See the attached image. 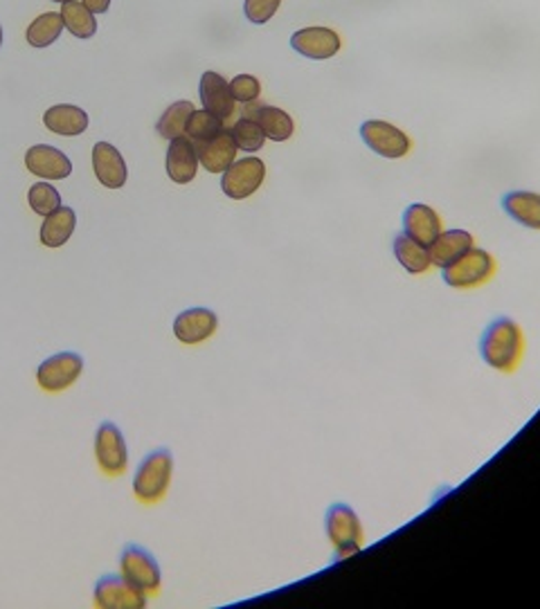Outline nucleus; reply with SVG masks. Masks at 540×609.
I'll return each instance as SVG.
<instances>
[{
  "label": "nucleus",
  "mask_w": 540,
  "mask_h": 609,
  "mask_svg": "<svg viewBox=\"0 0 540 609\" xmlns=\"http://www.w3.org/2000/svg\"><path fill=\"white\" fill-rule=\"evenodd\" d=\"M394 257L399 261V266L410 272V274H426L432 268L430 261V252L426 246L417 243L414 239H410L408 234H397L394 243H392Z\"/></svg>",
  "instance_id": "obj_24"
},
{
  "label": "nucleus",
  "mask_w": 540,
  "mask_h": 609,
  "mask_svg": "<svg viewBox=\"0 0 540 609\" xmlns=\"http://www.w3.org/2000/svg\"><path fill=\"white\" fill-rule=\"evenodd\" d=\"M471 248H476V239L469 230H443L434 243L428 248L430 261L437 268H446L464 257Z\"/></svg>",
  "instance_id": "obj_21"
},
{
  "label": "nucleus",
  "mask_w": 540,
  "mask_h": 609,
  "mask_svg": "<svg viewBox=\"0 0 540 609\" xmlns=\"http://www.w3.org/2000/svg\"><path fill=\"white\" fill-rule=\"evenodd\" d=\"M28 206L37 217H48L63 206V200L52 182L39 180L28 189Z\"/></svg>",
  "instance_id": "obj_29"
},
{
  "label": "nucleus",
  "mask_w": 540,
  "mask_h": 609,
  "mask_svg": "<svg viewBox=\"0 0 540 609\" xmlns=\"http://www.w3.org/2000/svg\"><path fill=\"white\" fill-rule=\"evenodd\" d=\"M480 356L491 369L516 373L524 356V333L520 325L511 318H496L482 333Z\"/></svg>",
  "instance_id": "obj_1"
},
{
  "label": "nucleus",
  "mask_w": 540,
  "mask_h": 609,
  "mask_svg": "<svg viewBox=\"0 0 540 609\" xmlns=\"http://www.w3.org/2000/svg\"><path fill=\"white\" fill-rule=\"evenodd\" d=\"M26 169L39 180H66L72 173V160L57 147L34 144L26 151Z\"/></svg>",
  "instance_id": "obj_15"
},
{
  "label": "nucleus",
  "mask_w": 540,
  "mask_h": 609,
  "mask_svg": "<svg viewBox=\"0 0 540 609\" xmlns=\"http://www.w3.org/2000/svg\"><path fill=\"white\" fill-rule=\"evenodd\" d=\"M327 538L336 551V560H344L356 556L363 549L366 529L360 525V518L347 503H331L324 518Z\"/></svg>",
  "instance_id": "obj_3"
},
{
  "label": "nucleus",
  "mask_w": 540,
  "mask_h": 609,
  "mask_svg": "<svg viewBox=\"0 0 540 609\" xmlns=\"http://www.w3.org/2000/svg\"><path fill=\"white\" fill-rule=\"evenodd\" d=\"M199 97H201L203 109L214 113L223 122L234 118L237 101L230 92V81L223 74L214 72V70H206L199 81Z\"/></svg>",
  "instance_id": "obj_14"
},
{
  "label": "nucleus",
  "mask_w": 540,
  "mask_h": 609,
  "mask_svg": "<svg viewBox=\"0 0 540 609\" xmlns=\"http://www.w3.org/2000/svg\"><path fill=\"white\" fill-rule=\"evenodd\" d=\"M219 331V316L212 309L194 307L178 313L173 320V336L180 345L197 347L208 342Z\"/></svg>",
  "instance_id": "obj_12"
},
{
  "label": "nucleus",
  "mask_w": 540,
  "mask_h": 609,
  "mask_svg": "<svg viewBox=\"0 0 540 609\" xmlns=\"http://www.w3.org/2000/svg\"><path fill=\"white\" fill-rule=\"evenodd\" d=\"M223 129H226V122L221 118H217L214 113H210L206 109H194L186 124V136L197 144V142L214 138Z\"/></svg>",
  "instance_id": "obj_30"
},
{
  "label": "nucleus",
  "mask_w": 540,
  "mask_h": 609,
  "mask_svg": "<svg viewBox=\"0 0 540 609\" xmlns=\"http://www.w3.org/2000/svg\"><path fill=\"white\" fill-rule=\"evenodd\" d=\"M504 214L527 230L540 232V193L529 189L507 191L502 196Z\"/></svg>",
  "instance_id": "obj_20"
},
{
  "label": "nucleus",
  "mask_w": 540,
  "mask_h": 609,
  "mask_svg": "<svg viewBox=\"0 0 540 609\" xmlns=\"http://www.w3.org/2000/svg\"><path fill=\"white\" fill-rule=\"evenodd\" d=\"M96 461L107 477H122L129 468V446L113 421H104L96 432Z\"/></svg>",
  "instance_id": "obj_9"
},
{
  "label": "nucleus",
  "mask_w": 540,
  "mask_h": 609,
  "mask_svg": "<svg viewBox=\"0 0 540 609\" xmlns=\"http://www.w3.org/2000/svg\"><path fill=\"white\" fill-rule=\"evenodd\" d=\"M360 140L386 160H401L412 151V138L386 120H366L360 124Z\"/></svg>",
  "instance_id": "obj_6"
},
{
  "label": "nucleus",
  "mask_w": 540,
  "mask_h": 609,
  "mask_svg": "<svg viewBox=\"0 0 540 609\" xmlns=\"http://www.w3.org/2000/svg\"><path fill=\"white\" fill-rule=\"evenodd\" d=\"M291 48L311 61H329L342 50V39L333 28L311 26L291 34Z\"/></svg>",
  "instance_id": "obj_11"
},
{
  "label": "nucleus",
  "mask_w": 540,
  "mask_h": 609,
  "mask_svg": "<svg viewBox=\"0 0 540 609\" xmlns=\"http://www.w3.org/2000/svg\"><path fill=\"white\" fill-rule=\"evenodd\" d=\"M93 602L96 607H102V609H142L147 607L149 596L136 589L131 582H127L122 573L120 576L109 573L98 580Z\"/></svg>",
  "instance_id": "obj_10"
},
{
  "label": "nucleus",
  "mask_w": 540,
  "mask_h": 609,
  "mask_svg": "<svg viewBox=\"0 0 540 609\" xmlns=\"http://www.w3.org/2000/svg\"><path fill=\"white\" fill-rule=\"evenodd\" d=\"M81 3H83L90 12H93L96 17H102V14L109 12V8H111L113 0H81Z\"/></svg>",
  "instance_id": "obj_33"
},
{
  "label": "nucleus",
  "mask_w": 540,
  "mask_h": 609,
  "mask_svg": "<svg viewBox=\"0 0 540 609\" xmlns=\"http://www.w3.org/2000/svg\"><path fill=\"white\" fill-rule=\"evenodd\" d=\"M52 3H57V6H63V3H70V0H52Z\"/></svg>",
  "instance_id": "obj_35"
},
{
  "label": "nucleus",
  "mask_w": 540,
  "mask_h": 609,
  "mask_svg": "<svg viewBox=\"0 0 540 609\" xmlns=\"http://www.w3.org/2000/svg\"><path fill=\"white\" fill-rule=\"evenodd\" d=\"M63 19V28L81 41L93 39L98 34V17L90 12L81 0H70V3H63L59 10Z\"/></svg>",
  "instance_id": "obj_25"
},
{
  "label": "nucleus",
  "mask_w": 540,
  "mask_h": 609,
  "mask_svg": "<svg viewBox=\"0 0 540 609\" xmlns=\"http://www.w3.org/2000/svg\"><path fill=\"white\" fill-rule=\"evenodd\" d=\"M230 136H232L234 144H237V149L243 151V153H248V156H254L266 144V136H263L261 127L250 116H246V113L230 127Z\"/></svg>",
  "instance_id": "obj_28"
},
{
  "label": "nucleus",
  "mask_w": 540,
  "mask_h": 609,
  "mask_svg": "<svg viewBox=\"0 0 540 609\" xmlns=\"http://www.w3.org/2000/svg\"><path fill=\"white\" fill-rule=\"evenodd\" d=\"M199 153L197 144L188 136H178L169 140L164 156V171L171 182L190 184L199 173Z\"/></svg>",
  "instance_id": "obj_13"
},
{
  "label": "nucleus",
  "mask_w": 540,
  "mask_h": 609,
  "mask_svg": "<svg viewBox=\"0 0 540 609\" xmlns=\"http://www.w3.org/2000/svg\"><path fill=\"white\" fill-rule=\"evenodd\" d=\"M43 124L50 133L61 138H77L88 131V113L74 104H54L43 113Z\"/></svg>",
  "instance_id": "obj_22"
},
{
  "label": "nucleus",
  "mask_w": 540,
  "mask_h": 609,
  "mask_svg": "<svg viewBox=\"0 0 540 609\" xmlns=\"http://www.w3.org/2000/svg\"><path fill=\"white\" fill-rule=\"evenodd\" d=\"M120 573L127 582H131L136 589L144 591L147 596H158L162 589L160 565L156 556L140 545H127L122 549Z\"/></svg>",
  "instance_id": "obj_5"
},
{
  "label": "nucleus",
  "mask_w": 540,
  "mask_h": 609,
  "mask_svg": "<svg viewBox=\"0 0 540 609\" xmlns=\"http://www.w3.org/2000/svg\"><path fill=\"white\" fill-rule=\"evenodd\" d=\"M197 153H199V164L208 173H223L237 160L239 149L230 136V129H223L214 138L197 142Z\"/></svg>",
  "instance_id": "obj_19"
},
{
  "label": "nucleus",
  "mask_w": 540,
  "mask_h": 609,
  "mask_svg": "<svg viewBox=\"0 0 540 609\" xmlns=\"http://www.w3.org/2000/svg\"><path fill=\"white\" fill-rule=\"evenodd\" d=\"M282 8V0H243V14L252 26H266Z\"/></svg>",
  "instance_id": "obj_32"
},
{
  "label": "nucleus",
  "mask_w": 540,
  "mask_h": 609,
  "mask_svg": "<svg viewBox=\"0 0 540 609\" xmlns=\"http://www.w3.org/2000/svg\"><path fill=\"white\" fill-rule=\"evenodd\" d=\"M266 180V162L257 156L237 158L221 173V191L232 200H246L261 189Z\"/></svg>",
  "instance_id": "obj_7"
},
{
  "label": "nucleus",
  "mask_w": 540,
  "mask_h": 609,
  "mask_svg": "<svg viewBox=\"0 0 540 609\" xmlns=\"http://www.w3.org/2000/svg\"><path fill=\"white\" fill-rule=\"evenodd\" d=\"M63 32H66V28H63L61 14L59 12H43L28 26L26 41L37 50H46V48L54 46L61 39Z\"/></svg>",
  "instance_id": "obj_26"
},
{
  "label": "nucleus",
  "mask_w": 540,
  "mask_h": 609,
  "mask_svg": "<svg viewBox=\"0 0 540 609\" xmlns=\"http://www.w3.org/2000/svg\"><path fill=\"white\" fill-rule=\"evenodd\" d=\"M498 272V261L491 252L482 248H471L456 263L441 268V277L446 286L458 290H473L489 283Z\"/></svg>",
  "instance_id": "obj_4"
},
{
  "label": "nucleus",
  "mask_w": 540,
  "mask_h": 609,
  "mask_svg": "<svg viewBox=\"0 0 540 609\" xmlns=\"http://www.w3.org/2000/svg\"><path fill=\"white\" fill-rule=\"evenodd\" d=\"M246 116H250L263 131L266 140L273 142H289L296 133V120L280 107H270V104H248Z\"/></svg>",
  "instance_id": "obj_18"
},
{
  "label": "nucleus",
  "mask_w": 540,
  "mask_h": 609,
  "mask_svg": "<svg viewBox=\"0 0 540 609\" xmlns=\"http://www.w3.org/2000/svg\"><path fill=\"white\" fill-rule=\"evenodd\" d=\"M230 92L237 104H254L261 94V81L254 74H237L230 79Z\"/></svg>",
  "instance_id": "obj_31"
},
{
  "label": "nucleus",
  "mask_w": 540,
  "mask_h": 609,
  "mask_svg": "<svg viewBox=\"0 0 540 609\" xmlns=\"http://www.w3.org/2000/svg\"><path fill=\"white\" fill-rule=\"evenodd\" d=\"M3 39H6L3 37V26H0V48H3Z\"/></svg>",
  "instance_id": "obj_34"
},
{
  "label": "nucleus",
  "mask_w": 540,
  "mask_h": 609,
  "mask_svg": "<svg viewBox=\"0 0 540 609\" xmlns=\"http://www.w3.org/2000/svg\"><path fill=\"white\" fill-rule=\"evenodd\" d=\"M83 373V358L77 351H61L46 358L37 369V385L46 393L68 391Z\"/></svg>",
  "instance_id": "obj_8"
},
{
  "label": "nucleus",
  "mask_w": 540,
  "mask_h": 609,
  "mask_svg": "<svg viewBox=\"0 0 540 609\" xmlns=\"http://www.w3.org/2000/svg\"><path fill=\"white\" fill-rule=\"evenodd\" d=\"M194 111V104L188 99H178L171 107L164 109L160 120L156 122V131L162 140H173L178 136H186V124Z\"/></svg>",
  "instance_id": "obj_27"
},
{
  "label": "nucleus",
  "mask_w": 540,
  "mask_h": 609,
  "mask_svg": "<svg viewBox=\"0 0 540 609\" xmlns=\"http://www.w3.org/2000/svg\"><path fill=\"white\" fill-rule=\"evenodd\" d=\"M74 230H77V214H74V210L61 206L52 214L43 217V223H41V230H39V241L46 248L57 250V248H63L72 239Z\"/></svg>",
  "instance_id": "obj_23"
},
{
  "label": "nucleus",
  "mask_w": 540,
  "mask_h": 609,
  "mask_svg": "<svg viewBox=\"0 0 540 609\" xmlns=\"http://www.w3.org/2000/svg\"><path fill=\"white\" fill-rule=\"evenodd\" d=\"M90 160H93V171L96 178L100 180L102 187L107 189H122L129 180V167L120 149L111 142H98L93 147V153H90Z\"/></svg>",
  "instance_id": "obj_16"
},
{
  "label": "nucleus",
  "mask_w": 540,
  "mask_h": 609,
  "mask_svg": "<svg viewBox=\"0 0 540 609\" xmlns=\"http://www.w3.org/2000/svg\"><path fill=\"white\" fill-rule=\"evenodd\" d=\"M443 232V223L437 210L430 206H423V202H412L410 208L403 212V234L414 239L417 243L430 248L434 239Z\"/></svg>",
  "instance_id": "obj_17"
},
{
  "label": "nucleus",
  "mask_w": 540,
  "mask_h": 609,
  "mask_svg": "<svg viewBox=\"0 0 540 609\" xmlns=\"http://www.w3.org/2000/svg\"><path fill=\"white\" fill-rule=\"evenodd\" d=\"M173 479V455L167 448L149 452L133 475V495L140 503L153 506L160 503Z\"/></svg>",
  "instance_id": "obj_2"
}]
</instances>
